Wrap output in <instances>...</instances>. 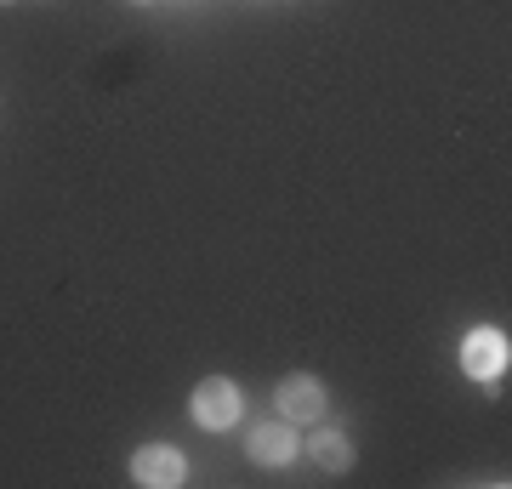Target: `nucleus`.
I'll return each instance as SVG.
<instances>
[{
  "label": "nucleus",
  "mask_w": 512,
  "mask_h": 489,
  "mask_svg": "<svg viewBox=\"0 0 512 489\" xmlns=\"http://www.w3.org/2000/svg\"><path fill=\"white\" fill-rule=\"evenodd\" d=\"M0 6H12V0H0Z\"/></svg>",
  "instance_id": "obj_8"
},
{
  "label": "nucleus",
  "mask_w": 512,
  "mask_h": 489,
  "mask_svg": "<svg viewBox=\"0 0 512 489\" xmlns=\"http://www.w3.org/2000/svg\"><path fill=\"white\" fill-rule=\"evenodd\" d=\"M507 359H512V347L495 325H473L461 336V370L473 381H501L507 376Z\"/></svg>",
  "instance_id": "obj_2"
},
{
  "label": "nucleus",
  "mask_w": 512,
  "mask_h": 489,
  "mask_svg": "<svg viewBox=\"0 0 512 489\" xmlns=\"http://www.w3.org/2000/svg\"><path fill=\"white\" fill-rule=\"evenodd\" d=\"M131 478L143 489H177V484H188V455L177 444H143L131 455Z\"/></svg>",
  "instance_id": "obj_4"
},
{
  "label": "nucleus",
  "mask_w": 512,
  "mask_h": 489,
  "mask_svg": "<svg viewBox=\"0 0 512 489\" xmlns=\"http://www.w3.org/2000/svg\"><path fill=\"white\" fill-rule=\"evenodd\" d=\"M245 455H251L256 467H291L296 455H302V433H296V421H285V416L256 421L251 433H245Z\"/></svg>",
  "instance_id": "obj_3"
},
{
  "label": "nucleus",
  "mask_w": 512,
  "mask_h": 489,
  "mask_svg": "<svg viewBox=\"0 0 512 489\" xmlns=\"http://www.w3.org/2000/svg\"><path fill=\"white\" fill-rule=\"evenodd\" d=\"M302 455H308L319 472H348V467H353V438L319 416V421H313V433L302 438Z\"/></svg>",
  "instance_id": "obj_6"
},
{
  "label": "nucleus",
  "mask_w": 512,
  "mask_h": 489,
  "mask_svg": "<svg viewBox=\"0 0 512 489\" xmlns=\"http://www.w3.org/2000/svg\"><path fill=\"white\" fill-rule=\"evenodd\" d=\"M239 410H245V399H239V387L228 376H205L194 387V399H188V416H194L200 433H228L239 421Z\"/></svg>",
  "instance_id": "obj_1"
},
{
  "label": "nucleus",
  "mask_w": 512,
  "mask_h": 489,
  "mask_svg": "<svg viewBox=\"0 0 512 489\" xmlns=\"http://www.w3.org/2000/svg\"><path fill=\"white\" fill-rule=\"evenodd\" d=\"M325 404H330V393H325V381L319 376H285L274 387V410L285 421H296V427H302V421H319L325 416Z\"/></svg>",
  "instance_id": "obj_5"
},
{
  "label": "nucleus",
  "mask_w": 512,
  "mask_h": 489,
  "mask_svg": "<svg viewBox=\"0 0 512 489\" xmlns=\"http://www.w3.org/2000/svg\"><path fill=\"white\" fill-rule=\"evenodd\" d=\"M137 6H154V0H137Z\"/></svg>",
  "instance_id": "obj_7"
}]
</instances>
